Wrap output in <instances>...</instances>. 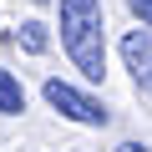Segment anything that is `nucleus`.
Segmentation results:
<instances>
[{
  "instance_id": "nucleus-3",
  "label": "nucleus",
  "mask_w": 152,
  "mask_h": 152,
  "mask_svg": "<svg viewBox=\"0 0 152 152\" xmlns=\"http://www.w3.org/2000/svg\"><path fill=\"white\" fill-rule=\"evenodd\" d=\"M122 56H127L132 76H142V71L152 66V31H132V36L122 41Z\"/></svg>"
},
{
  "instance_id": "nucleus-6",
  "label": "nucleus",
  "mask_w": 152,
  "mask_h": 152,
  "mask_svg": "<svg viewBox=\"0 0 152 152\" xmlns=\"http://www.w3.org/2000/svg\"><path fill=\"white\" fill-rule=\"evenodd\" d=\"M127 5H132V15H137L142 26H152V0H127Z\"/></svg>"
},
{
  "instance_id": "nucleus-2",
  "label": "nucleus",
  "mask_w": 152,
  "mask_h": 152,
  "mask_svg": "<svg viewBox=\"0 0 152 152\" xmlns=\"http://www.w3.org/2000/svg\"><path fill=\"white\" fill-rule=\"evenodd\" d=\"M46 102H51L66 122H81V127H107V117H112L96 96H86L81 86H71V81H56V76L46 81Z\"/></svg>"
},
{
  "instance_id": "nucleus-5",
  "label": "nucleus",
  "mask_w": 152,
  "mask_h": 152,
  "mask_svg": "<svg viewBox=\"0 0 152 152\" xmlns=\"http://www.w3.org/2000/svg\"><path fill=\"white\" fill-rule=\"evenodd\" d=\"M15 46H20V51H36V56H41V51L51 46V36H46V26H41V20H26V26H15Z\"/></svg>"
},
{
  "instance_id": "nucleus-1",
  "label": "nucleus",
  "mask_w": 152,
  "mask_h": 152,
  "mask_svg": "<svg viewBox=\"0 0 152 152\" xmlns=\"http://www.w3.org/2000/svg\"><path fill=\"white\" fill-rule=\"evenodd\" d=\"M102 31H107L102 0H61V46L86 81L107 76V36Z\"/></svg>"
},
{
  "instance_id": "nucleus-4",
  "label": "nucleus",
  "mask_w": 152,
  "mask_h": 152,
  "mask_svg": "<svg viewBox=\"0 0 152 152\" xmlns=\"http://www.w3.org/2000/svg\"><path fill=\"white\" fill-rule=\"evenodd\" d=\"M26 112V86L15 81V71H0V117H20Z\"/></svg>"
},
{
  "instance_id": "nucleus-7",
  "label": "nucleus",
  "mask_w": 152,
  "mask_h": 152,
  "mask_svg": "<svg viewBox=\"0 0 152 152\" xmlns=\"http://www.w3.org/2000/svg\"><path fill=\"white\" fill-rule=\"evenodd\" d=\"M137 81H142V91H152V66H147V71L137 76Z\"/></svg>"
},
{
  "instance_id": "nucleus-8",
  "label": "nucleus",
  "mask_w": 152,
  "mask_h": 152,
  "mask_svg": "<svg viewBox=\"0 0 152 152\" xmlns=\"http://www.w3.org/2000/svg\"><path fill=\"white\" fill-rule=\"evenodd\" d=\"M117 152H147V147H142V142H122Z\"/></svg>"
}]
</instances>
